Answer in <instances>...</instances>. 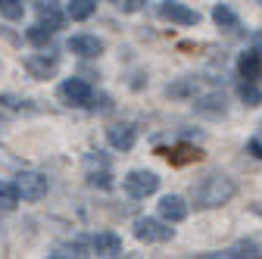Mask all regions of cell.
Instances as JSON below:
<instances>
[{
  "mask_svg": "<svg viewBox=\"0 0 262 259\" xmlns=\"http://www.w3.org/2000/svg\"><path fill=\"white\" fill-rule=\"evenodd\" d=\"M234 193H237V184L231 178L222 172H212L200 184H193V203L200 209H215V206H225Z\"/></svg>",
  "mask_w": 262,
  "mask_h": 259,
  "instance_id": "1",
  "label": "cell"
},
{
  "mask_svg": "<svg viewBox=\"0 0 262 259\" xmlns=\"http://www.w3.org/2000/svg\"><path fill=\"white\" fill-rule=\"evenodd\" d=\"M56 97L66 106H94V88L84 78H66L56 88Z\"/></svg>",
  "mask_w": 262,
  "mask_h": 259,
  "instance_id": "2",
  "label": "cell"
},
{
  "mask_svg": "<svg viewBox=\"0 0 262 259\" xmlns=\"http://www.w3.org/2000/svg\"><path fill=\"white\" fill-rule=\"evenodd\" d=\"M135 238L141 244H169L175 238V228H169L166 219H138L135 222Z\"/></svg>",
  "mask_w": 262,
  "mask_h": 259,
  "instance_id": "3",
  "label": "cell"
},
{
  "mask_svg": "<svg viewBox=\"0 0 262 259\" xmlns=\"http://www.w3.org/2000/svg\"><path fill=\"white\" fill-rule=\"evenodd\" d=\"M122 184H125V190H128L135 200H144V197H150V193L159 190V175H153V172H147V169H131V172L122 178Z\"/></svg>",
  "mask_w": 262,
  "mask_h": 259,
  "instance_id": "4",
  "label": "cell"
},
{
  "mask_svg": "<svg viewBox=\"0 0 262 259\" xmlns=\"http://www.w3.org/2000/svg\"><path fill=\"white\" fill-rule=\"evenodd\" d=\"M16 187H19V193H22V200L25 203H38V200H44L47 197V178L44 175H38V172H19L16 175Z\"/></svg>",
  "mask_w": 262,
  "mask_h": 259,
  "instance_id": "5",
  "label": "cell"
},
{
  "mask_svg": "<svg viewBox=\"0 0 262 259\" xmlns=\"http://www.w3.org/2000/svg\"><path fill=\"white\" fill-rule=\"evenodd\" d=\"M159 16L166 22H175V25H196L200 22V13L190 10L187 4H178V0H166V4H159Z\"/></svg>",
  "mask_w": 262,
  "mask_h": 259,
  "instance_id": "6",
  "label": "cell"
},
{
  "mask_svg": "<svg viewBox=\"0 0 262 259\" xmlns=\"http://www.w3.org/2000/svg\"><path fill=\"white\" fill-rule=\"evenodd\" d=\"M69 53H75V56H81V59H97L103 50H106V44L97 38V35H75V38H69Z\"/></svg>",
  "mask_w": 262,
  "mask_h": 259,
  "instance_id": "7",
  "label": "cell"
},
{
  "mask_svg": "<svg viewBox=\"0 0 262 259\" xmlns=\"http://www.w3.org/2000/svg\"><path fill=\"white\" fill-rule=\"evenodd\" d=\"M106 141L116 147V150H131L135 147V141H138V128L131 125V122H119V125H110L106 128Z\"/></svg>",
  "mask_w": 262,
  "mask_h": 259,
  "instance_id": "8",
  "label": "cell"
},
{
  "mask_svg": "<svg viewBox=\"0 0 262 259\" xmlns=\"http://www.w3.org/2000/svg\"><path fill=\"white\" fill-rule=\"evenodd\" d=\"M159 219H166L169 225L184 222V219H187V203H184V197H178V193L162 197V200H159Z\"/></svg>",
  "mask_w": 262,
  "mask_h": 259,
  "instance_id": "9",
  "label": "cell"
},
{
  "mask_svg": "<svg viewBox=\"0 0 262 259\" xmlns=\"http://www.w3.org/2000/svg\"><path fill=\"white\" fill-rule=\"evenodd\" d=\"M91 250L97 256H122V238L116 231H97L91 238Z\"/></svg>",
  "mask_w": 262,
  "mask_h": 259,
  "instance_id": "10",
  "label": "cell"
},
{
  "mask_svg": "<svg viewBox=\"0 0 262 259\" xmlns=\"http://www.w3.org/2000/svg\"><path fill=\"white\" fill-rule=\"evenodd\" d=\"M237 69H241V78H247V81H259V78H262V53H259L256 47H253L250 53H241Z\"/></svg>",
  "mask_w": 262,
  "mask_h": 259,
  "instance_id": "11",
  "label": "cell"
},
{
  "mask_svg": "<svg viewBox=\"0 0 262 259\" xmlns=\"http://www.w3.org/2000/svg\"><path fill=\"white\" fill-rule=\"evenodd\" d=\"M25 69L35 75V78H47V75L56 72V56H47V53H41V56H28V59H25Z\"/></svg>",
  "mask_w": 262,
  "mask_h": 259,
  "instance_id": "12",
  "label": "cell"
},
{
  "mask_svg": "<svg viewBox=\"0 0 262 259\" xmlns=\"http://www.w3.org/2000/svg\"><path fill=\"white\" fill-rule=\"evenodd\" d=\"M193 106H196V113H203V116H225V94H219V91L203 94Z\"/></svg>",
  "mask_w": 262,
  "mask_h": 259,
  "instance_id": "13",
  "label": "cell"
},
{
  "mask_svg": "<svg viewBox=\"0 0 262 259\" xmlns=\"http://www.w3.org/2000/svg\"><path fill=\"white\" fill-rule=\"evenodd\" d=\"M25 38H28L31 47H47L50 38H53V25H47V22H35V25H28V28H25Z\"/></svg>",
  "mask_w": 262,
  "mask_h": 259,
  "instance_id": "14",
  "label": "cell"
},
{
  "mask_svg": "<svg viewBox=\"0 0 262 259\" xmlns=\"http://www.w3.org/2000/svg\"><path fill=\"white\" fill-rule=\"evenodd\" d=\"M94 10H97V0H69V4H66V16L75 19V22L91 19Z\"/></svg>",
  "mask_w": 262,
  "mask_h": 259,
  "instance_id": "15",
  "label": "cell"
},
{
  "mask_svg": "<svg viewBox=\"0 0 262 259\" xmlns=\"http://www.w3.org/2000/svg\"><path fill=\"white\" fill-rule=\"evenodd\" d=\"M19 200H22V193L16 181H0V209H16Z\"/></svg>",
  "mask_w": 262,
  "mask_h": 259,
  "instance_id": "16",
  "label": "cell"
},
{
  "mask_svg": "<svg viewBox=\"0 0 262 259\" xmlns=\"http://www.w3.org/2000/svg\"><path fill=\"white\" fill-rule=\"evenodd\" d=\"M212 19H215V25H219V28H237V25H241L237 13H234L231 7H228V4H215Z\"/></svg>",
  "mask_w": 262,
  "mask_h": 259,
  "instance_id": "17",
  "label": "cell"
},
{
  "mask_svg": "<svg viewBox=\"0 0 262 259\" xmlns=\"http://www.w3.org/2000/svg\"><path fill=\"white\" fill-rule=\"evenodd\" d=\"M38 16H41V22H47V25H53V28H59L62 22H66V16L56 10V4H38Z\"/></svg>",
  "mask_w": 262,
  "mask_h": 259,
  "instance_id": "18",
  "label": "cell"
},
{
  "mask_svg": "<svg viewBox=\"0 0 262 259\" xmlns=\"http://www.w3.org/2000/svg\"><path fill=\"white\" fill-rule=\"evenodd\" d=\"M200 156H203L200 150H193V147L181 144L175 153H169V163H172V166H184V163H193V159H200Z\"/></svg>",
  "mask_w": 262,
  "mask_h": 259,
  "instance_id": "19",
  "label": "cell"
},
{
  "mask_svg": "<svg viewBox=\"0 0 262 259\" xmlns=\"http://www.w3.org/2000/svg\"><path fill=\"white\" fill-rule=\"evenodd\" d=\"M0 13H4L10 22H19L22 13H25V7H22V0H0Z\"/></svg>",
  "mask_w": 262,
  "mask_h": 259,
  "instance_id": "20",
  "label": "cell"
},
{
  "mask_svg": "<svg viewBox=\"0 0 262 259\" xmlns=\"http://www.w3.org/2000/svg\"><path fill=\"white\" fill-rule=\"evenodd\" d=\"M193 91H196L193 78H181V81H175V84H169V88H166V94H169V97H190Z\"/></svg>",
  "mask_w": 262,
  "mask_h": 259,
  "instance_id": "21",
  "label": "cell"
},
{
  "mask_svg": "<svg viewBox=\"0 0 262 259\" xmlns=\"http://www.w3.org/2000/svg\"><path fill=\"white\" fill-rule=\"evenodd\" d=\"M241 97L247 100V106H259V103H262V91H259L253 81H244V84H241Z\"/></svg>",
  "mask_w": 262,
  "mask_h": 259,
  "instance_id": "22",
  "label": "cell"
},
{
  "mask_svg": "<svg viewBox=\"0 0 262 259\" xmlns=\"http://www.w3.org/2000/svg\"><path fill=\"white\" fill-rule=\"evenodd\" d=\"M228 256H262V253H259L256 244H241V247H234V250H228Z\"/></svg>",
  "mask_w": 262,
  "mask_h": 259,
  "instance_id": "23",
  "label": "cell"
},
{
  "mask_svg": "<svg viewBox=\"0 0 262 259\" xmlns=\"http://www.w3.org/2000/svg\"><path fill=\"white\" fill-rule=\"evenodd\" d=\"M116 4H119L122 13H138V10H144L147 0H116Z\"/></svg>",
  "mask_w": 262,
  "mask_h": 259,
  "instance_id": "24",
  "label": "cell"
},
{
  "mask_svg": "<svg viewBox=\"0 0 262 259\" xmlns=\"http://www.w3.org/2000/svg\"><path fill=\"white\" fill-rule=\"evenodd\" d=\"M247 150H250L253 156H259V159H262V144H259V141H250V144H247Z\"/></svg>",
  "mask_w": 262,
  "mask_h": 259,
  "instance_id": "25",
  "label": "cell"
},
{
  "mask_svg": "<svg viewBox=\"0 0 262 259\" xmlns=\"http://www.w3.org/2000/svg\"><path fill=\"white\" fill-rule=\"evenodd\" d=\"M253 47L262 53V28H259V31H253Z\"/></svg>",
  "mask_w": 262,
  "mask_h": 259,
  "instance_id": "26",
  "label": "cell"
}]
</instances>
